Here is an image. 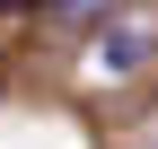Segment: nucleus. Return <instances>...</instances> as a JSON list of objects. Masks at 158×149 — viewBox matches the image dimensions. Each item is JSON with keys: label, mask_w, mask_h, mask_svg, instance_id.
Segmentation results:
<instances>
[{"label": "nucleus", "mask_w": 158, "mask_h": 149, "mask_svg": "<svg viewBox=\"0 0 158 149\" xmlns=\"http://www.w3.org/2000/svg\"><path fill=\"white\" fill-rule=\"evenodd\" d=\"M0 9H27V0H0Z\"/></svg>", "instance_id": "f257e3e1"}]
</instances>
